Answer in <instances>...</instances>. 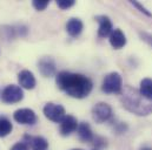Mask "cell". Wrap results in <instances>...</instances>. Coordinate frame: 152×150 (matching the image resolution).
Instances as JSON below:
<instances>
[{"label":"cell","mask_w":152,"mask_h":150,"mask_svg":"<svg viewBox=\"0 0 152 150\" xmlns=\"http://www.w3.org/2000/svg\"><path fill=\"white\" fill-rule=\"evenodd\" d=\"M57 4L61 9H66L75 5V0H58Z\"/></svg>","instance_id":"19"},{"label":"cell","mask_w":152,"mask_h":150,"mask_svg":"<svg viewBox=\"0 0 152 150\" xmlns=\"http://www.w3.org/2000/svg\"><path fill=\"white\" fill-rule=\"evenodd\" d=\"M83 28H84V24H83V21H81L80 19H78V18H72V19H70V20L67 21V24H66V31H67V33H69L71 37H77V35H79V34L81 33Z\"/></svg>","instance_id":"12"},{"label":"cell","mask_w":152,"mask_h":150,"mask_svg":"<svg viewBox=\"0 0 152 150\" xmlns=\"http://www.w3.org/2000/svg\"><path fill=\"white\" fill-rule=\"evenodd\" d=\"M13 118L14 121L21 124H34L37 121V115L32 109L23 108V109H18L14 112Z\"/></svg>","instance_id":"7"},{"label":"cell","mask_w":152,"mask_h":150,"mask_svg":"<svg viewBox=\"0 0 152 150\" xmlns=\"http://www.w3.org/2000/svg\"><path fill=\"white\" fill-rule=\"evenodd\" d=\"M12 129L13 127H12L11 121L6 117H0V137L7 136L12 131Z\"/></svg>","instance_id":"16"},{"label":"cell","mask_w":152,"mask_h":150,"mask_svg":"<svg viewBox=\"0 0 152 150\" xmlns=\"http://www.w3.org/2000/svg\"><path fill=\"white\" fill-rule=\"evenodd\" d=\"M132 4H133V6L138 7V8L140 9V12H142V13L146 14L148 17H151V13H150V12H148V11H146V8H145V7H143V6H142V5L139 4V2H137V1H132Z\"/></svg>","instance_id":"20"},{"label":"cell","mask_w":152,"mask_h":150,"mask_svg":"<svg viewBox=\"0 0 152 150\" xmlns=\"http://www.w3.org/2000/svg\"><path fill=\"white\" fill-rule=\"evenodd\" d=\"M18 80L20 86L25 89H33L36 87V77L30 71H21L18 75Z\"/></svg>","instance_id":"10"},{"label":"cell","mask_w":152,"mask_h":150,"mask_svg":"<svg viewBox=\"0 0 152 150\" xmlns=\"http://www.w3.org/2000/svg\"><path fill=\"white\" fill-rule=\"evenodd\" d=\"M72 150H81V149H72Z\"/></svg>","instance_id":"24"},{"label":"cell","mask_w":152,"mask_h":150,"mask_svg":"<svg viewBox=\"0 0 152 150\" xmlns=\"http://www.w3.org/2000/svg\"><path fill=\"white\" fill-rule=\"evenodd\" d=\"M140 94L152 101V79H144L140 82Z\"/></svg>","instance_id":"15"},{"label":"cell","mask_w":152,"mask_h":150,"mask_svg":"<svg viewBox=\"0 0 152 150\" xmlns=\"http://www.w3.org/2000/svg\"><path fill=\"white\" fill-rule=\"evenodd\" d=\"M24 97V92L19 86L10 84L1 93V100L5 103H17L20 102Z\"/></svg>","instance_id":"4"},{"label":"cell","mask_w":152,"mask_h":150,"mask_svg":"<svg viewBox=\"0 0 152 150\" xmlns=\"http://www.w3.org/2000/svg\"><path fill=\"white\" fill-rule=\"evenodd\" d=\"M140 35H142V38H143L148 43H150L152 46V35L148 34V33H140Z\"/></svg>","instance_id":"22"},{"label":"cell","mask_w":152,"mask_h":150,"mask_svg":"<svg viewBox=\"0 0 152 150\" xmlns=\"http://www.w3.org/2000/svg\"><path fill=\"white\" fill-rule=\"evenodd\" d=\"M78 136L84 142H91L93 140V134H92L91 127L85 122L80 123L78 125Z\"/></svg>","instance_id":"14"},{"label":"cell","mask_w":152,"mask_h":150,"mask_svg":"<svg viewBox=\"0 0 152 150\" xmlns=\"http://www.w3.org/2000/svg\"><path fill=\"white\" fill-rule=\"evenodd\" d=\"M48 4H50L48 0H34V1L32 2L33 7H34L37 11H44V9L48 6Z\"/></svg>","instance_id":"18"},{"label":"cell","mask_w":152,"mask_h":150,"mask_svg":"<svg viewBox=\"0 0 152 150\" xmlns=\"http://www.w3.org/2000/svg\"><path fill=\"white\" fill-rule=\"evenodd\" d=\"M78 121L75 116L72 115H66L64 120L60 122V134L63 136H69L71 135L75 130L78 129Z\"/></svg>","instance_id":"8"},{"label":"cell","mask_w":152,"mask_h":150,"mask_svg":"<svg viewBox=\"0 0 152 150\" xmlns=\"http://www.w3.org/2000/svg\"><path fill=\"white\" fill-rule=\"evenodd\" d=\"M111 115H112V109L105 102L97 103L92 109V117L97 123H103L107 121L111 117Z\"/></svg>","instance_id":"6"},{"label":"cell","mask_w":152,"mask_h":150,"mask_svg":"<svg viewBox=\"0 0 152 150\" xmlns=\"http://www.w3.org/2000/svg\"><path fill=\"white\" fill-rule=\"evenodd\" d=\"M39 69L44 76H52L56 73V65L54 61L50 58H44L39 61Z\"/></svg>","instance_id":"11"},{"label":"cell","mask_w":152,"mask_h":150,"mask_svg":"<svg viewBox=\"0 0 152 150\" xmlns=\"http://www.w3.org/2000/svg\"><path fill=\"white\" fill-rule=\"evenodd\" d=\"M44 114L48 120L53 122H61L66 116L64 107L57 103H47L44 107Z\"/></svg>","instance_id":"5"},{"label":"cell","mask_w":152,"mask_h":150,"mask_svg":"<svg viewBox=\"0 0 152 150\" xmlns=\"http://www.w3.org/2000/svg\"><path fill=\"white\" fill-rule=\"evenodd\" d=\"M31 140V144L36 150H46L48 147V142L41 137V136H36V137H30Z\"/></svg>","instance_id":"17"},{"label":"cell","mask_w":152,"mask_h":150,"mask_svg":"<svg viewBox=\"0 0 152 150\" xmlns=\"http://www.w3.org/2000/svg\"><path fill=\"white\" fill-rule=\"evenodd\" d=\"M11 150H27V146L23 142H18L11 148Z\"/></svg>","instance_id":"21"},{"label":"cell","mask_w":152,"mask_h":150,"mask_svg":"<svg viewBox=\"0 0 152 150\" xmlns=\"http://www.w3.org/2000/svg\"><path fill=\"white\" fill-rule=\"evenodd\" d=\"M123 106L129 110L139 116H146L152 112V101L144 97L139 90L125 87L120 93Z\"/></svg>","instance_id":"2"},{"label":"cell","mask_w":152,"mask_h":150,"mask_svg":"<svg viewBox=\"0 0 152 150\" xmlns=\"http://www.w3.org/2000/svg\"><path fill=\"white\" fill-rule=\"evenodd\" d=\"M57 86L67 93L70 96L77 99L86 97L92 90V81L81 74L69 72H60L57 75Z\"/></svg>","instance_id":"1"},{"label":"cell","mask_w":152,"mask_h":150,"mask_svg":"<svg viewBox=\"0 0 152 150\" xmlns=\"http://www.w3.org/2000/svg\"><path fill=\"white\" fill-rule=\"evenodd\" d=\"M142 150H152L151 148H143Z\"/></svg>","instance_id":"23"},{"label":"cell","mask_w":152,"mask_h":150,"mask_svg":"<svg viewBox=\"0 0 152 150\" xmlns=\"http://www.w3.org/2000/svg\"><path fill=\"white\" fill-rule=\"evenodd\" d=\"M97 21L99 22L98 35L100 38L110 37V34H111L112 31H113L111 20H110L107 17H105V15H100V17H97Z\"/></svg>","instance_id":"9"},{"label":"cell","mask_w":152,"mask_h":150,"mask_svg":"<svg viewBox=\"0 0 152 150\" xmlns=\"http://www.w3.org/2000/svg\"><path fill=\"white\" fill-rule=\"evenodd\" d=\"M110 43L115 49L123 48L125 46V43H126V38L124 35V33L118 28L113 30L112 33L110 34Z\"/></svg>","instance_id":"13"},{"label":"cell","mask_w":152,"mask_h":150,"mask_svg":"<svg viewBox=\"0 0 152 150\" xmlns=\"http://www.w3.org/2000/svg\"><path fill=\"white\" fill-rule=\"evenodd\" d=\"M102 89L107 93V94H120L123 90V81H121V76L119 73H110L105 76L104 81H103V87Z\"/></svg>","instance_id":"3"}]
</instances>
